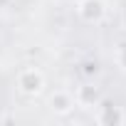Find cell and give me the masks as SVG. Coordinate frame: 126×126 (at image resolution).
Instances as JSON below:
<instances>
[{
	"mask_svg": "<svg viewBox=\"0 0 126 126\" xmlns=\"http://www.w3.org/2000/svg\"><path fill=\"white\" fill-rule=\"evenodd\" d=\"M17 89H20L25 96H37V94H42V89H45V74H42L37 67H25V69L17 74Z\"/></svg>",
	"mask_w": 126,
	"mask_h": 126,
	"instance_id": "1",
	"label": "cell"
},
{
	"mask_svg": "<svg viewBox=\"0 0 126 126\" xmlns=\"http://www.w3.org/2000/svg\"><path fill=\"white\" fill-rule=\"evenodd\" d=\"M99 101H101V92H99V87H94V84H82V87L74 92V104H79V106L94 109Z\"/></svg>",
	"mask_w": 126,
	"mask_h": 126,
	"instance_id": "4",
	"label": "cell"
},
{
	"mask_svg": "<svg viewBox=\"0 0 126 126\" xmlns=\"http://www.w3.org/2000/svg\"><path fill=\"white\" fill-rule=\"evenodd\" d=\"M96 121L101 126H124L126 124V114L121 106H116L114 101H106L101 99L96 104Z\"/></svg>",
	"mask_w": 126,
	"mask_h": 126,
	"instance_id": "2",
	"label": "cell"
},
{
	"mask_svg": "<svg viewBox=\"0 0 126 126\" xmlns=\"http://www.w3.org/2000/svg\"><path fill=\"white\" fill-rule=\"evenodd\" d=\"M82 72H84V77H96L99 74V64H96V62H84Z\"/></svg>",
	"mask_w": 126,
	"mask_h": 126,
	"instance_id": "7",
	"label": "cell"
},
{
	"mask_svg": "<svg viewBox=\"0 0 126 126\" xmlns=\"http://www.w3.org/2000/svg\"><path fill=\"white\" fill-rule=\"evenodd\" d=\"M77 15L89 22V25H96L106 17V3L104 0H79V5H77Z\"/></svg>",
	"mask_w": 126,
	"mask_h": 126,
	"instance_id": "3",
	"label": "cell"
},
{
	"mask_svg": "<svg viewBox=\"0 0 126 126\" xmlns=\"http://www.w3.org/2000/svg\"><path fill=\"white\" fill-rule=\"evenodd\" d=\"M116 67L126 72V45H119L116 47Z\"/></svg>",
	"mask_w": 126,
	"mask_h": 126,
	"instance_id": "6",
	"label": "cell"
},
{
	"mask_svg": "<svg viewBox=\"0 0 126 126\" xmlns=\"http://www.w3.org/2000/svg\"><path fill=\"white\" fill-rule=\"evenodd\" d=\"M49 109H52L54 114H59V116H67V114L74 109V96H72L69 92H64V89H57V92L49 96Z\"/></svg>",
	"mask_w": 126,
	"mask_h": 126,
	"instance_id": "5",
	"label": "cell"
}]
</instances>
